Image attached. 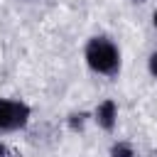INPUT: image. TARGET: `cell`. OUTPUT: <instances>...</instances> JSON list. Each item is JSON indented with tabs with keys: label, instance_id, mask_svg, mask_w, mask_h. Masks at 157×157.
<instances>
[{
	"label": "cell",
	"instance_id": "1",
	"mask_svg": "<svg viewBox=\"0 0 157 157\" xmlns=\"http://www.w3.org/2000/svg\"><path fill=\"white\" fill-rule=\"evenodd\" d=\"M83 59L91 71L101 76H118L120 74V49L108 37H91L83 49Z\"/></svg>",
	"mask_w": 157,
	"mask_h": 157
},
{
	"label": "cell",
	"instance_id": "2",
	"mask_svg": "<svg viewBox=\"0 0 157 157\" xmlns=\"http://www.w3.org/2000/svg\"><path fill=\"white\" fill-rule=\"evenodd\" d=\"M29 105L12 98H0V132L22 130L29 123Z\"/></svg>",
	"mask_w": 157,
	"mask_h": 157
},
{
	"label": "cell",
	"instance_id": "3",
	"mask_svg": "<svg viewBox=\"0 0 157 157\" xmlns=\"http://www.w3.org/2000/svg\"><path fill=\"white\" fill-rule=\"evenodd\" d=\"M93 120L98 123L101 130L113 132V130H115V123H118V103H115L113 98L101 101V103L96 105V110H93Z\"/></svg>",
	"mask_w": 157,
	"mask_h": 157
},
{
	"label": "cell",
	"instance_id": "4",
	"mask_svg": "<svg viewBox=\"0 0 157 157\" xmlns=\"http://www.w3.org/2000/svg\"><path fill=\"white\" fill-rule=\"evenodd\" d=\"M110 157H137V155H135L132 145H128V142H113L110 145Z\"/></svg>",
	"mask_w": 157,
	"mask_h": 157
},
{
	"label": "cell",
	"instance_id": "5",
	"mask_svg": "<svg viewBox=\"0 0 157 157\" xmlns=\"http://www.w3.org/2000/svg\"><path fill=\"white\" fill-rule=\"evenodd\" d=\"M86 118H88V113H71L69 115V128L74 132H81L83 125H86Z\"/></svg>",
	"mask_w": 157,
	"mask_h": 157
},
{
	"label": "cell",
	"instance_id": "6",
	"mask_svg": "<svg viewBox=\"0 0 157 157\" xmlns=\"http://www.w3.org/2000/svg\"><path fill=\"white\" fill-rule=\"evenodd\" d=\"M147 69H150V74L157 78V52L150 54V59H147Z\"/></svg>",
	"mask_w": 157,
	"mask_h": 157
},
{
	"label": "cell",
	"instance_id": "7",
	"mask_svg": "<svg viewBox=\"0 0 157 157\" xmlns=\"http://www.w3.org/2000/svg\"><path fill=\"white\" fill-rule=\"evenodd\" d=\"M0 157H7V147H5L2 142H0Z\"/></svg>",
	"mask_w": 157,
	"mask_h": 157
},
{
	"label": "cell",
	"instance_id": "8",
	"mask_svg": "<svg viewBox=\"0 0 157 157\" xmlns=\"http://www.w3.org/2000/svg\"><path fill=\"white\" fill-rule=\"evenodd\" d=\"M152 25H155V29H157V10H155V15H152Z\"/></svg>",
	"mask_w": 157,
	"mask_h": 157
}]
</instances>
